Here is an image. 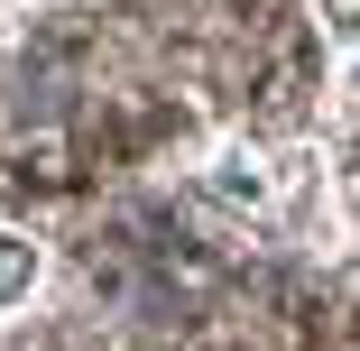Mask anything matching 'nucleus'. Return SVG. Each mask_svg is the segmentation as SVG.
I'll use <instances>...</instances> for the list:
<instances>
[{"instance_id": "nucleus-1", "label": "nucleus", "mask_w": 360, "mask_h": 351, "mask_svg": "<svg viewBox=\"0 0 360 351\" xmlns=\"http://www.w3.org/2000/svg\"><path fill=\"white\" fill-rule=\"evenodd\" d=\"M203 194L222 203V213H259V203H268L277 185H268V167H259L250 148H222V158L203 167Z\"/></svg>"}, {"instance_id": "nucleus-2", "label": "nucleus", "mask_w": 360, "mask_h": 351, "mask_svg": "<svg viewBox=\"0 0 360 351\" xmlns=\"http://www.w3.org/2000/svg\"><path fill=\"white\" fill-rule=\"evenodd\" d=\"M46 277V250L28 241V231H0V314L10 305H28V287Z\"/></svg>"}]
</instances>
